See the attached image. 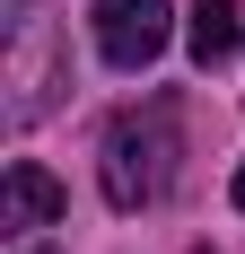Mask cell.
<instances>
[{
  "instance_id": "6da1fadb",
  "label": "cell",
  "mask_w": 245,
  "mask_h": 254,
  "mask_svg": "<svg viewBox=\"0 0 245 254\" xmlns=\"http://www.w3.org/2000/svg\"><path fill=\"white\" fill-rule=\"evenodd\" d=\"M97 176H105V202L114 210H149L167 193V176H175V97L140 105V114H122L105 131V167Z\"/></svg>"
},
{
  "instance_id": "7a4b0ae2",
  "label": "cell",
  "mask_w": 245,
  "mask_h": 254,
  "mask_svg": "<svg viewBox=\"0 0 245 254\" xmlns=\"http://www.w3.org/2000/svg\"><path fill=\"white\" fill-rule=\"evenodd\" d=\"M97 53L114 70H149L167 53V0H97Z\"/></svg>"
},
{
  "instance_id": "3957f363",
  "label": "cell",
  "mask_w": 245,
  "mask_h": 254,
  "mask_svg": "<svg viewBox=\"0 0 245 254\" xmlns=\"http://www.w3.org/2000/svg\"><path fill=\"white\" fill-rule=\"evenodd\" d=\"M61 210H70V193H61L35 158H18V167H9V184H0V228H53Z\"/></svg>"
},
{
  "instance_id": "277c9868",
  "label": "cell",
  "mask_w": 245,
  "mask_h": 254,
  "mask_svg": "<svg viewBox=\"0 0 245 254\" xmlns=\"http://www.w3.org/2000/svg\"><path fill=\"white\" fill-rule=\"evenodd\" d=\"M184 44H193V62H201V70L237 62V44H245V18H237V0H193V26H184Z\"/></svg>"
},
{
  "instance_id": "5b68a950",
  "label": "cell",
  "mask_w": 245,
  "mask_h": 254,
  "mask_svg": "<svg viewBox=\"0 0 245 254\" xmlns=\"http://www.w3.org/2000/svg\"><path fill=\"white\" fill-rule=\"evenodd\" d=\"M237 210H245V167H237Z\"/></svg>"
},
{
  "instance_id": "8992f818",
  "label": "cell",
  "mask_w": 245,
  "mask_h": 254,
  "mask_svg": "<svg viewBox=\"0 0 245 254\" xmlns=\"http://www.w3.org/2000/svg\"><path fill=\"white\" fill-rule=\"evenodd\" d=\"M35 254H44V246H35Z\"/></svg>"
}]
</instances>
